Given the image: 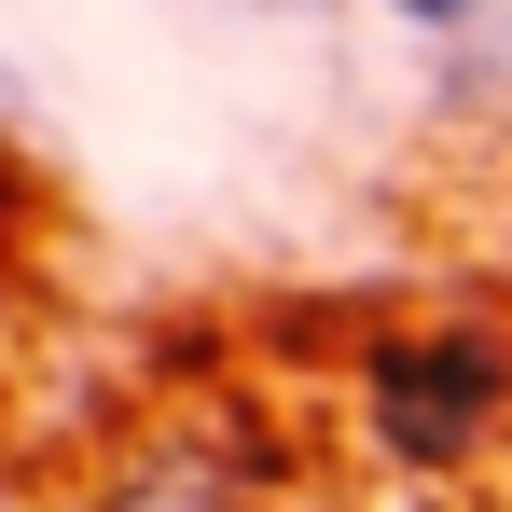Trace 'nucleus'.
Wrapping results in <instances>:
<instances>
[{"mask_svg":"<svg viewBox=\"0 0 512 512\" xmlns=\"http://www.w3.org/2000/svg\"><path fill=\"white\" fill-rule=\"evenodd\" d=\"M0 125H28V70L14 56H0Z\"/></svg>","mask_w":512,"mask_h":512,"instance_id":"5","label":"nucleus"},{"mask_svg":"<svg viewBox=\"0 0 512 512\" xmlns=\"http://www.w3.org/2000/svg\"><path fill=\"white\" fill-rule=\"evenodd\" d=\"M374 14H388V28H416V42H471L499 0H374Z\"/></svg>","mask_w":512,"mask_h":512,"instance_id":"3","label":"nucleus"},{"mask_svg":"<svg viewBox=\"0 0 512 512\" xmlns=\"http://www.w3.org/2000/svg\"><path fill=\"white\" fill-rule=\"evenodd\" d=\"M360 429L402 485H457L512 429V333L485 319H402L360 346Z\"/></svg>","mask_w":512,"mask_h":512,"instance_id":"1","label":"nucleus"},{"mask_svg":"<svg viewBox=\"0 0 512 512\" xmlns=\"http://www.w3.org/2000/svg\"><path fill=\"white\" fill-rule=\"evenodd\" d=\"M236 14H263V28H333V0H236Z\"/></svg>","mask_w":512,"mask_h":512,"instance_id":"4","label":"nucleus"},{"mask_svg":"<svg viewBox=\"0 0 512 512\" xmlns=\"http://www.w3.org/2000/svg\"><path fill=\"white\" fill-rule=\"evenodd\" d=\"M291 457L263 443V416H236V402H194V416L139 429V443H111L84 485L56 512H291Z\"/></svg>","mask_w":512,"mask_h":512,"instance_id":"2","label":"nucleus"}]
</instances>
